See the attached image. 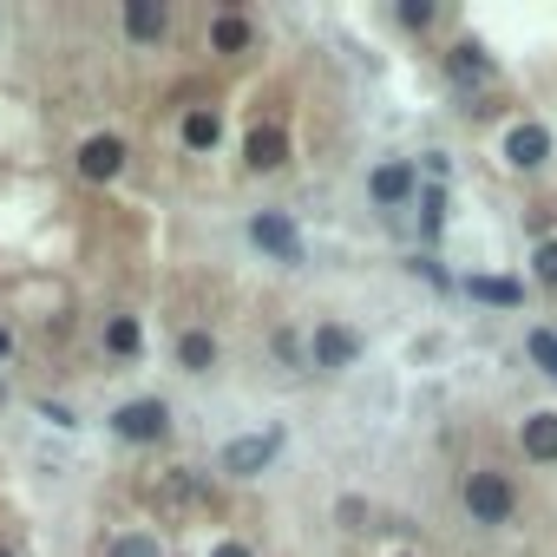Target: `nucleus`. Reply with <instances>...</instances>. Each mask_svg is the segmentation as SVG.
<instances>
[{
    "instance_id": "f257e3e1",
    "label": "nucleus",
    "mask_w": 557,
    "mask_h": 557,
    "mask_svg": "<svg viewBox=\"0 0 557 557\" xmlns=\"http://www.w3.org/2000/svg\"><path fill=\"white\" fill-rule=\"evenodd\" d=\"M511 479L505 472H492V466H479V472H466V511L479 518V524H505L511 518Z\"/></svg>"
},
{
    "instance_id": "f03ea898",
    "label": "nucleus",
    "mask_w": 557,
    "mask_h": 557,
    "mask_svg": "<svg viewBox=\"0 0 557 557\" xmlns=\"http://www.w3.org/2000/svg\"><path fill=\"white\" fill-rule=\"evenodd\" d=\"M112 433L132 440V446H151V440L171 433V413H164V400H125V407L112 413Z\"/></svg>"
},
{
    "instance_id": "7ed1b4c3",
    "label": "nucleus",
    "mask_w": 557,
    "mask_h": 557,
    "mask_svg": "<svg viewBox=\"0 0 557 557\" xmlns=\"http://www.w3.org/2000/svg\"><path fill=\"white\" fill-rule=\"evenodd\" d=\"M249 243L269 249L275 262H302V230H296L289 216H275V210H256V216H249Z\"/></svg>"
},
{
    "instance_id": "20e7f679",
    "label": "nucleus",
    "mask_w": 557,
    "mask_h": 557,
    "mask_svg": "<svg viewBox=\"0 0 557 557\" xmlns=\"http://www.w3.org/2000/svg\"><path fill=\"white\" fill-rule=\"evenodd\" d=\"M275 453H283V433H275V426H269V433H243V440H230V446H223V472L256 479Z\"/></svg>"
},
{
    "instance_id": "39448f33",
    "label": "nucleus",
    "mask_w": 557,
    "mask_h": 557,
    "mask_svg": "<svg viewBox=\"0 0 557 557\" xmlns=\"http://www.w3.org/2000/svg\"><path fill=\"white\" fill-rule=\"evenodd\" d=\"M544 158H550V132H544V125L524 119V125L505 132V164H511V171H537Z\"/></svg>"
},
{
    "instance_id": "423d86ee",
    "label": "nucleus",
    "mask_w": 557,
    "mask_h": 557,
    "mask_svg": "<svg viewBox=\"0 0 557 557\" xmlns=\"http://www.w3.org/2000/svg\"><path fill=\"white\" fill-rule=\"evenodd\" d=\"M243 158H249V171H275L289 158V132L283 125H256L249 138H243Z\"/></svg>"
},
{
    "instance_id": "0eeeda50",
    "label": "nucleus",
    "mask_w": 557,
    "mask_h": 557,
    "mask_svg": "<svg viewBox=\"0 0 557 557\" xmlns=\"http://www.w3.org/2000/svg\"><path fill=\"white\" fill-rule=\"evenodd\" d=\"M119 164H125V138L99 132V138H86V145H79V177H112Z\"/></svg>"
},
{
    "instance_id": "6e6552de",
    "label": "nucleus",
    "mask_w": 557,
    "mask_h": 557,
    "mask_svg": "<svg viewBox=\"0 0 557 557\" xmlns=\"http://www.w3.org/2000/svg\"><path fill=\"white\" fill-rule=\"evenodd\" d=\"M518 446H524V459L550 466V459H557V413H524V426H518Z\"/></svg>"
},
{
    "instance_id": "1a4fd4ad",
    "label": "nucleus",
    "mask_w": 557,
    "mask_h": 557,
    "mask_svg": "<svg viewBox=\"0 0 557 557\" xmlns=\"http://www.w3.org/2000/svg\"><path fill=\"white\" fill-rule=\"evenodd\" d=\"M368 197H374V203H407V197H413V164H381V171L368 177Z\"/></svg>"
},
{
    "instance_id": "9d476101",
    "label": "nucleus",
    "mask_w": 557,
    "mask_h": 557,
    "mask_svg": "<svg viewBox=\"0 0 557 557\" xmlns=\"http://www.w3.org/2000/svg\"><path fill=\"white\" fill-rule=\"evenodd\" d=\"M106 355H112V361H138V355H145L138 315H112V322H106Z\"/></svg>"
},
{
    "instance_id": "9b49d317",
    "label": "nucleus",
    "mask_w": 557,
    "mask_h": 557,
    "mask_svg": "<svg viewBox=\"0 0 557 557\" xmlns=\"http://www.w3.org/2000/svg\"><path fill=\"white\" fill-rule=\"evenodd\" d=\"M355 355H361V342H355L348 329H335V322L315 329V368H348Z\"/></svg>"
},
{
    "instance_id": "f8f14e48",
    "label": "nucleus",
    "mask_w": 557,
    "mask_h": 557,
    "mask_svg": "<svg viewBox=\"0 0 557 557\" xmlns=\"http://www.w3.org/2000/svg\"><path fill=\"white\" fill-rule=\"evenodd\" d=\"M177 368H184V374H210V368H216V342H210L203 329H184V335H177Z\"/></svg>"
},
{
    "instance_id": "ddd939ff",
    "label": "nucleus",
    "mask_w": 557,
    "mask_h": 557,
    "mask_svg": "<svg viewBox=\"0 0 557 557\" xmlns=\"http://www.w3.org/2000/svg\"><path fill=\"white\" fill-rule=\"evenodd\" d=\"M125 34L132 40H158L164 34V0H132V8H125Z\"/></svg>"
},
{
    "instance_id": "4468645a",
    "label": "nucleus",
    "mask_w": 557,
    "mask_h": 557,
    "mask_svg": "<svg viewBox=\"0 0 557 557\" xmlns=\"http://www.w3.org/2000/svg\"><path fill=\"white\" fill-rule=\"evenodd\" d=\"M210 47H216V53H243V47H249V21H236V14H216V27H210Z\"/></svg>"
},
{
    "instance_id": "2eb2a0df",
    "label": "nucleus",
    "mask_w": 557,
    "mask_h": 557,
    "mask_svg": "<svg viewBox=\"0 0 557 557\" xmlns=\"http://www.w3.org/2000/svg\"><path fill=\"white\" fill-rule=\"evenodd\" d=\"M466 289H472L479 302H505V309H518V296H524L518 283H505V275H472V283H466Z\"/></svg>"
},
{
    "instance_id": "dca6fc26",
    "label": "nucleus",
    "mask_w": 557,
    "mask_h": 557,
    "mask_svg": "<svg viewBox=\"0 0 557 557\" xmlns=\"http://www.w3.org/2000/svg\"><path fill=\"white\" fill-rule=\"evenodd\" d=\"M446 66H453V79H466V86H479V79L492 73V66L479 60V47H472V40H466V47H453V53H446Z\"/></svg>"
},
{
    "instance_id": "f3484780",
    "label": "nucleus",
    "mask_w": 557,
    "mask_h": 557,
    "mask_svg": "<svg viewBox=\"0 0 557 557\" xmlns=\"http://www.w3.org/2000/svg\"><path fill=\"white\" fill-rule=\"evenodd\" d=\"M216 132H223V125H216V112H190V119H184V145H190V151H210V145H216Z\"/></svg>"
},
{
    "instance_id": "a211bd4d",
    "label": "nucleus",
    "mask_w": 557,
    "mask_h": 557,
    "mask_svg": "<svg viewBox=\"0 0 557 557\" xmlns=\"http://www.w3.org/2000/svg\"><path fill=\"white\" fill-rule=\"evenodd\" d=\"M524 348H531V361L557 381V335H550V329H531V342H524Z\"/></svg>"
},
{
    "instance_id": "6ab92c4d",
    "label": "nucleus",
    "mask_w": 557,
    "mask_h": 557,
    "mask_svg": "<svg viewBox=\"0 0 557 557\" xmlns=\"http://www.w3.org/2000/svg\"><path fill=\"white\" fill-rule=\"evenodd\" d=\"M531 275H537V283H557V236H544L531 249Z\"/></svg>"
},
{
    "instance_id": "aec40b11",
    "label": "nucleus",
    "mask_w": 557,
    "mask_h": 557,
    "mask_svg": "<svg viewBox=\"0 0 557 557\" xmlns=\"http://www.w3.org/2000/svg\"><path fill=\"white\" fill-rule=\"evenodd\" d=\"M112 557H164V550H158V537H145V531H125V537L112 544Z\"/></svg>"
},
{
    "instance_id": "412c9836",
    "label": "nucleus",
    "mask_w": 557,
    "mask_h": 557,
    "mask_svg": "<svg viewBox=\"0 0 557 557\" xmlns=\"http://www.w3.org/2000/svg\"><path fill=\"white\" fill-rule=\"evenodd\" d=\"M440 223H446V197H440V190H426V197H420V230H426V236H440Z\"/></svg>"
},
{
    "instance_id": "4be33fe9",
    "label": "nucleus",
    "mask_w": 557,
    "mask_h": 557,
    "mask_svg": "<svg viewBox=\"0 0 557 557\" xmlns=\"http://www.w3.org/2000/svg\"><path fill=\"white\" fill-rule=\"evenodd\" d=\"M275 361H283V368H302V361H309V355H302V335L275 329Z\"/></svg>"
},
{
    "instance_id": "5701e85b",
    "label": "nucleus",
    "mask_w": 557,
    "mask_h": 557,
    "mask_svg": "<svg viewBox=\"0 0 557 557\" xmlns=\"http://www.w3.org/2000/svg\"><path fill=\"white\" fill-rule=\"evenodd\" d=\"M400 21H407V27H426V21H433V8H426V0H407Z\"/></svg>"
},
{
    "instance_id": "b1692460",
    "label": "nucleus",
    "mask_w": 557,
    "mask_h": 557,
    "mask_svg": "<svg viewBox=\"0 0 557 557\" xmlns=\"http://www.w3.org/2000/svg\"><path fill=\"white\" fill-rule=\"evenodd\" d=\"M210 557H249V550H243V544H216Z\"/></svg>"
},
{
    "instance_id": "393cba45",
    "label": "nucleus",
    "mask_w": 557,
    "mask_h": 557,
    "mask_svg": "<svg viewBox=\"0 0 557 557\" xmlns=\"http://www.w3.org/2000/svg\"><path fill=\"white\" fill-rule=\"evenodd\" d=\"M8 355H14V335H8V329H0V361H8Z\"/></svg>"
},
{
    "instance_id": "a878e982",
    "label": "nucleus",
    "mask_w": 557,
    "mask_h": 557,
    "mask_svg": "<svg viewBox=\"0 0 557 557\" xmlns=\"http://www.w3.org/2000/svg\"><path fill=\"white\" fill-rule=\"evenodd\" d=\"M0 557H14V550H0Z\"/></svg>"
}]
</instances>
